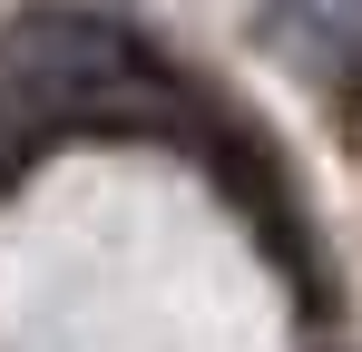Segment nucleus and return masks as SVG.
I'll list each match as a JSON object with an SVG mask.
<instances>
[{
    "label": "nucleus",
    "instance_id": "2",
    "mask_svg": "<svg viewBox=\"0 0 362 352\" xmlns=\"http://www.w3.org/2000/svg\"><path fill=\"white\" fill-rule=\"evenodd\" d=\"M255 40L303 78H343L362 69V0H255Z\"/></svg>",
    "mask_w": 362,
    "mask_h": 352
},
{
    "label": "nucleus",
    "instance_id": "1",
    "mask_svg": "<svg viewBox=\"0 0 362 352\" xmlns=\"http://www.w3.org/2000/svg\"><path fill=\"white\" fill-rule=\"evenodd\" d=\"M186 117H196L186 78L157 69L147 40H127L98 10H30V20L0 30V176L30 167L49 137H78V127L177 137Z\"/></svg>",
    "mask_w": 362,
    "mask_h": 352
}]
</instances>
